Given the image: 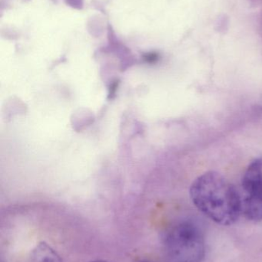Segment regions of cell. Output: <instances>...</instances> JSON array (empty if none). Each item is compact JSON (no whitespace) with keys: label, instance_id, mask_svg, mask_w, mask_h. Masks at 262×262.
Masks as SVG:
<instances>
[{"label":"cell","instance_id":"5","mask_svg":"<svg viewBox=\"0 0 262 262\" xmlns=\"http://www.w3.org/2000/svg\"><path fill=\"white\" fill-rule=\"evenodd\" d=\"M25 262H63V260L50 246L43 242L31 251Z\"/></svg>","mask_w":262,"mask_h":262},{"label":"cell","instance_id":"3","mask_svg":"<svg viewBox=\"0 0 262 262\" xmlns=\"http://www.w3.org/2000/svg\"><path fill=\"white\" fill-rule=\"evenodd\" d=\"M241 185L244 192L262 199V158L256 159L248 166Z\"/></svg>","mask_w":262,"mask_h":262},{"label":"cell","instance_id":"4","mask_svg":"<svg viewBox=\"0 0 262 262\" xmlns=\"http://www.w3.org/2000/svg\"><path fill=\"white\" fill-rule=\"evenodd\" d=\"M241 200V215L251 221H261L262 199L244 192Z\"/></svg>","mask_w":262,"mask_h":262},{"label":"cell","instance_id":"2","mask_svg":"<svg viewBox=\"0 0 262 262\" xmlns=\"http://www.w3.org/2000/svg\"><path fill=\"white\" fill-rule=\"evenodd\" d=\"M164 245L171 262H203L206 255L204 234L191 221L172 226L166 232Z\"/></svg>","mask_w":262,"mask_h":262},{"label":"cell","instance_id":"7","mask_svg":"<svg viewBox=\"0 0 262 262\" xmlns=\"http://www.w3.org/2000/svg\"><path fill=\"white\" fill-rule=\"evenodd\" d=\"M137 262H153V261H149V260H142V261H137Z\"/></svg>","mask_w":262,"mask_h":262},{"label":"cell","instance_id":"1","mask_svg":"<svg viewBox=\"0 0 262 262\" xmlns=\"http://www.w3.org/2000/svg\"><path fill=\"white\" fill-rule=\"evenodd\" d=\"M190 196L197 209L217 224L231 226L241 215V193L215 171L205 172L194 180Z\"/></svg>","mask_w":262,"mask_h":262},{"label":"cell","instance_id":"6","mask_svg":"<svg viewBox=\"0 0 262 262\" xmlns=\"http://www.w3.org/2000/svg\"><path fill=\"white\" fill-rule=\"evenodd\" d=\"M89 262H108L106 261H103V260H95V261H92Z\"/></svg>","mask_w":262,"mask_h":262}]
</instances>
